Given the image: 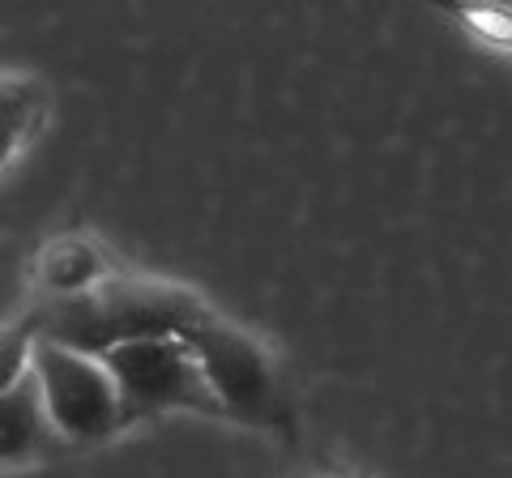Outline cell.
I'll use <instances>...</instances> for the list:
<instances>
[{
    "mask_svg": "<svg viewBox=\"0 0 512 478\" xmlns=\"http://www.w3.org/2000/svg\"><path fill=\"white\" fill-rule=\"evenodd\" d=\"M26 312L35 321L39 342L103 359L116 346L184 338L210 312V304L192 286L158 274H111L86 295L47 299V304H30Z\"/></svg>",
    "mask_w": 512,
    "mask_h": 478,
    "instance_id": "1",
    "label": "cell"
},
{
    "mask_svg": "<svg viewBox=\"0 0 512 478\" xmlns=\"http://www.w3.org/2000/svg\"><path fill=\"white\" fill-rule=\"evenodd\" d=\"M184 342L201 363L205 385L218 397L222 419L269 436H295V397L286 389L278 359L256 333L210 308L184 333Z\"/></svg>",
    "mask_w": 512,
    "mask_h": 478,
    "instance_id": "2",
    "label": "cell"
},
{
    "mask_svg": "<svg viewBox=\"0 0 512 478\" xmlns=\"http://www.w3.org/2000/svg\"><path fill=\"white\" fill-rule=\"evenodd\" d=\"M30 372L39 380L47 419L60 432L64 449L107 444L137 423L133 406H128V397L120 393L103 359L77 355V350H64L56 342H39Z\"/></svg>",
    "mask_w": 512,
    "mask_h": 478,
    "instance_id": "3",
    "label": "cell"
},
{
    "mask_svg": "<svg viewBox=\"0 0 512 478\" xmlns=\"http://www.w3.org/2000/svg\"><path fill=\"white\" fill-rule=\"evenodd\" d=\"M107 372L116 376L120 393L128 397L137 419L158 410H197L218 414V397L205 385V372L184 338H158V342H133L116 346L103 355Z\"/></svg>",
    "mask_w": 512,
    "mask_h": 478,
    "instance_id": "4",
    "label": "cell"
},
{
    "mask_svg": "<svg viewBox=\"0 0 512 478\" xmlns=\"http://www.w3.org/2000/svg\"><path fill=\"white\" fill-rule=\"evenodd\" d=\"M60 453H69V449H64L60 432L47 419L39 380L30 372L22 385L0 393V470L39 466V461H52Z\"/></svg>",
    "mask_w": 512,
    "mask_h": 478,
    "instance_id": "5",
    "label": "cell"
},
{
    "mask_svg": "<svg viewBox=\"0 0 512 478\" xmlns=\"http://www.w3.org/2000/svg\"><path fill=\"white\" fill-rule=\"evenodd\" d=\"M111 274H120L99 248V239L90 235H56L39 248L35 265H30V282H35V304L47 299H73L94 291Z\"/></svg>",
    "mask_w": 512,
    "mask_h": 478,
    "instance_id": "6",
    "label": "cell"
},
{
    "mask_svg": "<svg viewBox=\"0 0 512 478\" xmlns=\"http://www.w3.org/2000/svg\"><path fill=\"white\" fill-rule=\"evenodd\" d=\"M35 346H39V333H35L30 312H18V316H9V321H0V393H9L13 385H22L30 376Z\"/></svg>",
    "mask_w": 512,
    "mask_h": 478,
    "instance_id": "7",
    "label": "cell"
},
{
    "mask_svg": "<svg viewBox=\"0 0 512 478\" xmlns=\"http://www.w3.org/2000/svg\"><path fill=\"white\" fill-rule=\"evenodd\" d=\"M457 22L470 26L478 43L512 56V9H457Z\"/></svg>",
    "mask_w": 512,
    "mask_h": 478,
    "instance_id": "8",
    "label": "cell"
},
{
    "mask_svg": "<svg viewBox=\"0 0 512 478\" xmlns=\"http://www.w3.org/2000/svg\"><path fill=\"white\" fill-rule=\"evenodd\" d=\"M35 137H39V133L18 129V124H0V171H5L9 163H18V154H22Z\"/></svg>",
    "mask_w": 512,
    "mask_h": 478,
    "instance_id": "9",
    "label": "cell"
}]
</instances>
